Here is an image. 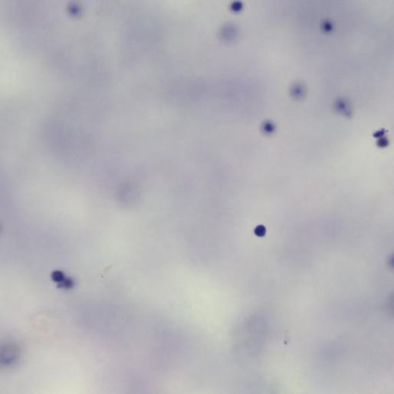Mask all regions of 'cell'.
<instances>
[{
  "label": "cell",
  "instance_id": "6da1fadb",
  "mask_svg": "<svg viewBox=\"0 0 394 394\" xmlns=\"http://www.w3.org/2000/svg\"><path fill=\"white\" fill-rule=\"evenodd\" d=\"M18 347L15 346L13 344H9L2 348V364L3 365H10L14 364L16 360L18 359L20 352H19Z\"/></svg>",
  "mask_w": 394,
  "mask_h": 394
}]
</instances>
